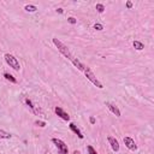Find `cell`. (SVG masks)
Here are the masks:
<instances>
[{"mask_svg":"<svg viewBox=\"0 0 154 154\" xmlns=\"http://www.w3.org/2000/svg\"><path fill=\"white\" fill-rule=\"evenodd\" d=\"M126 7H128V8H131V7H132V2H131V1H128V2H126Z\"/></svg>","mask_w":154,"mask_h":154,"instance_id":"d6986e66","label":"cell"},{"mask_svg":"<svg viewBox=\"0 0 154 154\" xmlns=\"http://www.w3.org/2000/svg\"><path fill=\"white\" fill-rule=\"evenodd\" d=\"M4 76H5V78H6L7 81H11L12 83H16V82H17V81H16V78H14V77H13L12 75L7 73V72H5V73H4Z\"/></svg>","mask_w":154,"mask_h":154,"instance_id":"4fadbf2b","label":"cell"},{"mask_svg":"<svg viewBox=\"0 0 154 154\" xmlns=\"http://www.w3.org/2000/svg\"><path fill=\"white\" fill-rule=\"evenodd\" d=\"M24 8H25L26 12H35V11L37 10V7H36L35 5H26Z\"/></svg>","mask_w":154,"mask_h":154,"instance_id":"30bf717a","label":"cell"},{"mask_svg":"<svg viewBox=\"0 0 154 154\" xmlns=\"http://www.w3.org/2000/svg\"><path fill=\"white\" fill-rule=\"evenodd\" d=\"M0 138H11V134L0 129Z\"/></svg>","mask_w":154,"mask_h":154,"instance_id":"8fae6325","label":"cell"},{"mask_svg":"<svg viewBox=\"0 0 154 154\" xmlns=\"http://www.w3.org/2000/svg\"><path fill=\"white\" fill-rule=\"evenodd\" d=\"M53 43L55 45V47L58 48V51H59L64 57H66V58H67V59H69V60H70V61H71V63H72V64H73V65L79 70V71H83L84 65H83V64H82L77 58H75V57L70 53V51H69L67 46H65L63 42H60L57 37H54V38H53Z\"/></svg>","mask_w":154,"mask_h":154,"instance_id":"6da1fadb","label":"cell"},{"mask_svg":"<svg viewBox=\"0 0 154 154\" xmlns=\"http://www.w3.org/2000/svg\"><path fill=\"white\" fill-rule=\"evenodd\" d=\"M87 149H88V153H89V154H97V153H96V150H95L91 146H88V147H87Z\"/></svg>","mask_w":154,"mask_h":154,"instance_id":"9a60e30c","label":"cell"},{"mask_svg":"<svg viewBox=\"0 0 154 154\" xmlns=\"http://www.w3.org/2000/svg\"><path fill=\"white\" fill-rule=\"evenodd\" d=\"M73 154H81V152H79V150H75Z\"/></svg>","mask_w":154,"mask_h":154,"instance_id":"7402d4cb","label":"cell"},{"mask_svg":"<svg viewBox=\"0 0 154 154\" xmlns=\"http://www.w3.org/2000/svg\"><path fill=\"white\" fill-rule=\"evenodd\" d=\"M124 143H125V146H126L130 150H136V149H137V146H136L135 141H134L131 137H124Z\"/></svg>","mask_w":154,"mask_h":154,"instance_id":"5b68a950","label":"cell"},{"mask_svg":"<svg viewBox=\"0 0 154 154\" xmlns=\"http://www.w3.org/2000/svg\"><path fill=\"white\" fill-rule=\"evenodd\" d=\"M54 111H55V113H57L61 119H64V120H69V119H70V116H69L61 107H55Z\"/></svg>","mask_w":154,"mask_h":154,"instance_id":"52a82bcc","label":"cell"},{"mask_svg":"<svg viewBox=\"0 0 154 154\" xmlns=\"http://www.w3.org/2000/svg\"><path fill=\"white\" fill-rule=\"evenodd\" d=\"M67 20H69V23H71V24H75V23H76V19H75L73 17H70V18H67Z\"/></svg>","mask_w":154,"mask_h":154,"instance_id":"e0dca14e","label":"cell"},{"mask_svg":"<svg viewBox=\"0 0 154 154\" xmlns=\"http://www.w3.org/2000/svg\"><path fill=\"white\" fill-rule=\"evenodd\" d=\"M89 120H90V123H91V124H94V123H95V118H94V117H90V119H89Z\"/></svg>","mask_w":154,"mask_h":154,"instance_id":"ffe728a7","label":"cell"},{"mask_svg":"<svg viewBox=\"0 0 154 154\" xmlns=\"http://www.w3.org/2000/svg\"><path fill=\"white\" fill-rule=\"evenodd\" d=\"M94 28H95L96 30H102V25H101V24H95Z\"/></svg>","mask_w":154,"mask_h":154,"instance_id":"ac0fdd59","label":"cell"},{"mask_svg":"<svg viewBox=\"0 0 154 154\" xmlns=\"http://www.w3.org/2000/svg\"><path fill=\"white\" fill-rule=\"evenodd\" d=\"M35 124H36L37 126H41V128L46 126V123H45V122H40V120H36V122H35Z\"/></svg>","mask_w":154,"mask_h":154,"instance_id":"2e32d148","label":"cell"},{"mask_svg":"<svg viewBox=\"0 0 154 154\" xmlns=\"http://www.w3.org/2000/svg\"><path fill=\"white\" fill-rule=\"evenodd\" d=\"M107 140H108V142H109L112 149H113L114 152H118V150H119V143H118V141H117L114 137H112V136H108Z\"/></svg>","mask_w":154,"mask_h":154,"instance_id":"ba28073f","label":"cell"},{"mask_svg":"<svg viewBox=\"0 0 154 154\" xmlns=\"http://www.w3.org/2000/svg\"><path fill=\"white\" fill-rule=\"evenodd\" d=\"M134 47H135L137 51H141V49H143V43L140 42V41H134Z\"/></svg>","mask_w":154,"mask_h":154,"instance_id":"7c38bea8","label":"cell"},{"mask_svg":"<svg viewBox=\"0 0 154 154\" xmlns=\"http://www.w3.org/2000/svg\"><path fill=\"white\" fill-rule=\"evenodd\" d=\"M96 10H97V12L102 13V12L105 11V6H103L102 4H96Z\"/></svg>","mask_w":154,"mask_h":154,"instance_id":"5bb4252c","label":"cell"},{"mask_svg":"<svg viewBox=\"0 0 154 154\" xmlns=\"http://www.w3.org/2000/svg\"><path fill=\"white\" fill-rule=\"evenodd\" d=\"M70 129H71V130H72V131H73V132H75V134H76V135L79 137V138H83L82 132L79 131V129H78V128H77V126H76L73 123H70Z\"/></svg>","mask_w":154,"mask_h":154,"instance_id":"9c48e42d","label":"cell"},{"mask_svg":"<svg viewBox=\"0 0 154 154\" xmlns=\"http://www.w3.org/2000/svg\"><path fill=\"white\" fill-rule=\"evenodd\" d=\"M52 142L55 144V147L58 148V152L59 154H69V149H67V146L59 138H52Z\"/></svg>","mask_w":154,"mask_h":154,"instance_id":"277c9868","label":"cell"},{"mask_svg":"<svg viewBox=\"0 0 154 154\" xmlns=\"http://www.w3.org/2000/svg\"><path fill=\"white\" fill-rule=\"evenodd\" d=\"M83 72L85 73V76H87V78H88V79H89V81H90V82H91V83H93L94 85H96V87H97L99 89H102V88H103V85H102V83H101V82H100V81H99V79H97V78L95 77V75H94V73L91 72V70H90V69H89L88 66H85V65H84V69H83Z\"/></svg>","mask_w":154,"mask_h":154,"instance_id":"7a4b0ae2","label":"cell"},{"mask_svg":"<svg viewBox=\"0 0 154 154\" xmlns=\"http://www.w3.org/2000/svg\"><path fill=\"white\" fill-rule=\"evenodd\" d=\"M57 12H59V13H63V8H58V10H57Z\"/></svg>","mask_w":154,"mask_h":154,"instance_id":"44dd1931","label":"cell"},{"mask_svg":"<svg viewBox=\"0 0 154 154\" xmlns=\"http://www.w3.org/2000/svg\"><path fill=\"white\" fill-rule=\"evenodd\" d=\"M105 103H106V106L108 107V109H109V111H111L113 114H116L117 117H120V111H119V108H118V107H117L114 103L108 102V101H106Z\"/></svg>","mask_w":154,"mask_h":154,"instance_id":"8992f818","label":"cell"},{"mask_svg":"<svg viewBox=\"0 0 154 154\" xmlns=\"http://www.w3.org/2000/svg\"><path fill=\"white\" fill-rule=\"evenodd\" d=\"M5 60H6V63L13 69V70H16V71H19V69H20V66H19V63H18V60H17V58H14L12 54H10V53H6L5 54Z\"/></svg>","mask_w":154,"mask_h":154,"instance_id":"3957f363","label":"cell"}]
</instances>
